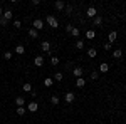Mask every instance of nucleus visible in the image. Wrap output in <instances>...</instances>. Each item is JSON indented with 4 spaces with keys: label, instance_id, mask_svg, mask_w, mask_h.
<instances>
[{
    "label": "nucleus",
    "instance_id": "f257e3e1",
    "mask_svg": "<svg viewBox=\"0 0 126 124\" xmlns=\"http://www.w3.org/2000/svg\"><path fill=\"white\" fill-rule=\"evenodd\" d=\"M46 22L49 24V27H52V29H57L59 27V22L54 15H47V17H46Z\"/></svg>",
    "mask_w": 126,
    "mask_h": 124
},
{
    "label": "nucleus",
    "instance_id": "412c9836",
    "mask_svg": "<svg viewBox=\"0 0 126 124\" xmlns=\"http://www.w3.org/2000/svg\"><path fill=\"white\" fill-rule=\"evenodd\" d=\"M29 37H32V39H37V37H39V32H37L35 29H30V30H29Z\"/></svg>",
    "mask_w": 126,
    "mask_h": 124
},
{
    "label": "nucleus",
    "instance_id": "f03ea898",
    "mask_svg": "<svg viewBox=\"0 0 126 124\" xmlns=\"http://www.w3.org/2000/svg\"><path fill=\"white\" fill-rule=\"evenodd\" d=\"M32 29H35L37 32H39V30H42V29H44V20L34 19V22H32Z\"/></svg>",
    "mask_w": 126,
    "mask_h": 124
},
{
    "label": "nucleus",
    "instance_id": "c85d7f7f",
    "mask_svg": "<svg viewBox=\"0 0 126 124\" xmlns=\"http://www.w3.org/2000/svg\"><path fill=\"white\" fill-rule=\"evenodd\" d=\"M59 101H61V99H59L57 96H52V97H50V102H52L54 106H57V104H59Z\"/></svg>",
    "mask_w": 126,
    "mask_h": 124
},
{
    "label": "nucleus",
    "instance_id": "423d86ee",
    "mask_svg": "<svg viewBox=\"0 0 126 124\" xmlns=\"http://www.w3.org/2000/svg\"><path fill=\"white\" fill-rule=\"evenodd\" d=\"M40 50H44V52H49V50H50V42H47V40L40 42Z\"/></svg>",
    "mask_w": 126,
    "mask_h": 124
},
{
    "label": "nucleus",
    "instance_id": "4468645a",
    "mask_svg": "<svg viewBox=\"0 0 126 124\" xmlns=\"http://www.w3.org/2000/svg\"><path fill=\"white\" fill-rule=\"evenodd\" d=\"M2 17H3V19H7V20H10V19H12V17H14V12H12V10H10V9L3 10V15H2Z\"/></svg>",
    "mask_w": 126,
    "mask_h": 124
},
{
    "label": "nucleus",
    "instance_id": "2f4dec72",
    "mask_svg": "<svg viewBox=\"0 0 126 124\" xmlns=\"http://www.w3.org/2000/svg\"><path fill=\"white\" fill-rule=\"evenodd\" d=\"M7 24H9V20H7V19H3V17H0V25H2V27H5Z\"/></svg>",
    "mask_w": 126,
    "mask_h": 124
},
{
    "label": "nucleus",
    "instance_id": "a878e982",
    "mask_svg": "<svg viewBox=\"0 0 126 124\" xmlns=\"http://www.w3.org/2000/svg\"><path fill=\"white\" fill-rule=\"evenodd\" d=\"M76 49L82 50V49H84V40H76Z\"/></svg>",
    "mask_w": 126,
    "mask_h": 124
},
{
    "label": "nucleus",
    "instance_id": "dca6fc26",
    "mask_svg": "<svg viewBox=\"0 0 126 124\" xmlns=\"http://www.w3.org/2000/svg\"><path fill=\"white\" fill-rule=\"evenodd\" d=\"M113 57H114V59H121V57H123V50H121V49L113 50Z\"/></svg>",
    "mask_w": 126,
    "mask_h": 124
},
{
    "label": "nucleus",
    "instance_id": "c756f323",
    "mask_svg": "<svg viewBox=\"0 0 126 124\" xmlns=\"http://www.w3.org/2000/svg\"><path fill=\"white\" fill-rule=\"evenodd\" d=\"M54 79H56V81H62V79H64V74H62V72H57V74L54 76Z\"/></svg>",
    "mask_w": 126,
    "mask_h": 124
},
{
    "label": "nucleus",
    "instance_id": "aec40b11",
    "mask_svg": "<svg viewBox=\"0 0 126 124\" xmlns=\"http://www.w3.org/2000/svg\"><path fill=\"white\" fill-rule=\"evenodd\" d=\"M52 84H54V79H52V77H46V79H44V86L46 87H50Z\"/></svg>",
    "mask_w": 126,
    "mask_h": 124
},
{
    "label": "nucleus",
    "instance_id": "5701e85b",
    "mask_svg": "<svg viewBox=\"0 0 126 124\" xmlns=\"http://www.w3.org/2000/svg\"><path fill=\"white\" fill-rule=\"evenodd\" d=\"M87 55H89L91 59H94L97 55V50H96V49H89V50H87Z\"/></svg>",
    "mask_w": 126,
    "mask_h": 124
},
{
    "label": "nucleus",
    "instance_id": "9d476101",
    "mask_svg": "<svg viewBox=\"0 0 126 124\" xmlns=\"http://www.w3.org/2000/svg\"><path fill=\"white\" fill-rule=\"evenodd\" d=\"M108 39H109L108 42H111V44H113V42H116V39H118V32H116V30L109 32V35H108Z\"/></svg>",
    "mask_w": 126,
    "mask_h": 124
},
{
    "label": "nucleus",
    "instance_id": "a211bd4d",
    "mask_svg": "<svg viewBox=\"0 0 126 124\" xmlns=\"http://www.w3.org/2000/svg\"><path fill=\"white\" fill-rule=\"evenodd\" d=\"M14 52H15V54H19V55H22V54H25V47H24V45H17Z\"/></svg>",
    "mask_w": 126,
    "mask_h": 124
},
{
    "label": "nucleus",
    "instance_id": "6e6552de",
    "mask_svg": "<svg viewBox=\"0 0 126 124\" xmlns=\"http://www.w3.org/2000/svg\"><path fill=\"white\" fill-rule=\"evenodd\" d=\"M34 64H35V67H42L44 66V57L42 55H37V57L34 59Z\"/></svg>",
    "mask_w": 126,
    "mask_h": 124
},
{
    "label": "nucleus",
    "instance_id": "473e14b6",
    "mask_svg": "<svg viewBox=\"0 0 126 124\" xmlns=\"http://www.w3.org/2000/svg\"><path fill=\"white\" fill-rule=\"evenodd\" d=\"M14 27H15V29H20V27H22V22H20V20H14Z\"/></svg>",
    "mask_w": 126,
    "mask_h": 124
},
{
    "label": "nucleus",
    "instance_id": "9b49d317",
    "mask_svg": "<svg viewBox=\"0 0 126 124\" xmlns=\"http://www.w3.org/2000/svg\"><path fill=\"white\" fill-rule=\"evenodd\" d=\"M72 72H74V76H76V79H78V77H82L84 69H82V67H74V69H72Z\"/></svg>",
    "mask_w": 126,
    "mask_h": 124
},
{
    "label": "nucleus",
    "instance_id": "6ab92c4d",
    "mask_svg": "<svg viewBox=\"0 0 126 124\" xmlns=\"http://www.w3.org/2000/svg\"><path fill=\"white\" fill-rule=\"evenodd\" d=\"M93 24H94L96 27H99V25L103 24V17H99V15H96V17L93 19Z\"/></svg>",
    "mask_w": 126,
    "mask_h": 124
},
{
    "label": "nucleus",
    "instance_id": "f704fd0d",
    "mask_svg": "<svg viewBox=\"0 0 126 124\" xmlns=\"http://www.w3.org/2000/svg\"><path fill=\"white\" fill-rule=\"evenodd\" d=\"M74 29V25H71V24H67V25H66V30H67L69 34H71V30Z\"/></svg>",
    "mask_w": 126,
    "mask_h": 124
},
{
    "label": "nucleus",
    "instance_id": "1a4fd4ad",
    "mask_svg": "<svg viewBox=\"0 0 126 124\" xmlns=\"http://www.w3.org/2000/svg\"><path fill=\"white\" fill-rule=\"evenodd\" d=\"M54 7H56L57 10H64V9H66V2H62V0H56Z\"/></svg>",
    "mask_w": 126,
    "mask_h": 124
},
{
    "label": "nucleus",
    "instance_id": "2eb2a0df",
    "mask_svg": "<svg viewBox=\"0 0 126 124\" xmlns=\"http://www.w3.org/2000/svg\"><path fill=\"white\" fill-rule=\"evenodd\" d=\"M84 86H86V79L78 77V79H76V87H79V89H81V87H84Z\"/></svg>",
    "mask_w": 126,
    "mask_h": 124
},
{
    "label": "nucleus",
    "instance_id": "7c9ffc66",
    "mask_svg": "<svg viewBox=\"0 0 126 124\" xmlns=\"http://www.w3.org/2000/svg\"><path fill=\"white\" fill-rule=\"evenodd\" d=\"M66 14H67V15H71V14H72V5H66Z\"/></svg>",
    "mask_w": 126,
    "mask_h": 124
},
{
    "label": "nucleus",
    "instance_id": "f3484780",
    "mask_svg": "<svg viewBox=\"0 0 126 124\" xmlns=\"http://www.w3.org/2000/svg\"><path fill=\"white\" fill-rule=\"evenodd\" d=\"M108 70H109V66H108L106 62H103V64L99 66V74H101V72L104 74V72H108Z\"/></svg>",
    "mask_w": 126,
    "mask_h": 124
},
{
    "label": "nucleus",
    "instance_id": "b1692460",
    "mask_svg": "<svg viewBox=\"0 0 126 124\" xmlns=\"http://www.w3.org/2000/svg\"><path fill=\"white\" fill-rule=\"evenodd\" d=\"M99 79V70H93L91 72V81H97Z\"/></svg>",
    "mask_w": 126,
    "mask_h": 124
},
{
    "label": "nucleus",
    "instance_id": "7ed1b4c3",
    "mask_svg": "<svg viewBox=\"0 0 126 124\" xmlns=\"http://www.w3.org/2000/svg\"><path fill=\"white\" fill-rule=\"evenodd\" d=\"M64 101H66V104H72L76 101V94L74 92H66L64 94Z\"/></svg>",
    "mask_w": 126,
    "mask_h": 124
},
{
    "label": "nucleus",
    "instance_id": "0eeeda50",
    "mask_svg": "<svg viewBox=\"0 0 126 124\" xmlns=\"http://www.w3.org/2000/svg\"><path fill=\"white\" fill-rule=\"evenodd\" d=\"M15 106H17V107H24V106H25V99H24L22 96L15 97Z\"/></svg>",
    "mask_w": 126,
    "mask_h": 124
},
{
    "label": "nucleus",
    "instance_id": "ddd939ff",
    "mask_svg": "<svg viewBox=\"0 0 126 124\" xmlns=\"http://www.w3.org/2000/svg\"><path fill=\"white\" fill-rule=\"evenodd\" d=\"M22 89H24V92H27V94H30V92L34 91V87H32V84H30V82H25V84L22 86Z\"/></svg>",
    "mask_w": 126,
    "mask_h": 124
},
{
    "label": "nucleus",
    "instance_id": "bb28decb",
    "mask_svg": "<svg viewBox=\"0 0 126 124\" xmlns=\"http://www.w3.org/2000/svg\"><path fill=\"white\" fill-rule=\"evenodd\" d=\"M25 111H27L25 106H24V107H17V114H19V116H24V114H25Z\"/></svg>",
    "mask_w": 126,
    "mask_h": 124
},
{
    "label": "nucleus",
    "instance_id": "39448f33",
    "mask_svg": "<svg viewBox=\"0 0 126 124\" xmlns=\"http://www.w3.org/2000/svg\"><path fill=\"white\" fill-rule=\"evenodd\" d=\"M27 111H29V112H37V111H39V104H37L35 101L29 102V104H27Z\"/></svg>",
    "mask_w": 126,
    "mask_h": 124
},
{
    "label": "nucleus",
    "instance_id": "72a5a7b5",
    "mask_svg": "<svg viewBox=\"0 0 126 124\" xmlns=\"http://www.w3.org/2000/svg\"><path fill=\"white\" fill-rule=\"evenodd\" d=\"M111 49H113V44L111 42H106L104 44V50H111Z\"/></svg>",
    "mask_w": 126,
    "mask_h": 124
},
{
    "label": "nucleus",
    "instance_id": "c9c22d12",
    "mask_svg": "<svg viewBox=\"0 0 126 124\" xmlns=\"http://www.w3.org/2000/svg\"><path fill=\"white\" fill-rule=\"evenodd\" d=\"M2 15H3V9L0 7V17H2Z\"/></svg>",
    "mask_w": 126,
    "mask_h": 124
},
{
    "label": "nucleus",
    "instance_id": "4be33fe9",
    "mask_svg": "<svg viewBox=\"0 0 126 124\" xmlns=\"http://www.w3.org/2000/svg\"><path fill=\"white\" fill-rule=\"evenodd\" d=\"M12 55H14V52H12V50H5V52H3V59H5V60H10Z\"/></svg>",
    "mask_w": 126,
    "mask_h": 124
},
{
    "label": "nucleus",
    "instance_id": "393cba45",
    "mask_svg": "<svg viewBox=\"0 0 126 124\" xmlns=\"http://www.w3.org/2000/svg\"><path fill=\"white\" fill-rule=\"evenodd\" d=\"M79 34H81V30H79L78 27H74V29L71 30V35H72V37H79Z\"/></svg>",
    "mask_w": 126,
    "mask_h": 124
},
{
    "label": "nucleus",
    "instance_id": "cd10ccee",
    "mask_svg": "<svg viewBox=\"0 0 126 124\" xmlns=\"http://www.w3.org/2000/svg\"><path fill=\"white\" fill-rule=\"evenodd\" d=\"M50 64H52V66H59V57L52 55V57H50Z\"/></svg>",
    "mask_w": 126,
    "mask_h": 124
},
{
    "label": "nucleus",
    "instance_id": "20e7f679",
    "mask_svg": "<svg viewBox=\"0 0 126 124\" xmlns=\"http://www.w3.org/2000/svg\"><path fill=\"white\" fill-rule=\"evenodd\" d=\"M97 15V10H96V7H89V9L86 10V17L87 19H94Z\"/></svg>",
    "mask_w": 126,
    "mask_h": 124
},
{
    "label": "nucleus",
    "instance_id": "f8f14e48",
    "mask_svg": "<svg viewBox=\"0 0 126 124\" xmlns=\"http://www.w3.org/2000/svg\"><path fill=\"white\" fill-rule=\"evenodd\" d=\"M94 37H96V32H94V29L86 30V39H87V40H93Z\"/></svg>",
    "mask_w": 126,
    "mask_h": 124
}]
</instances>
